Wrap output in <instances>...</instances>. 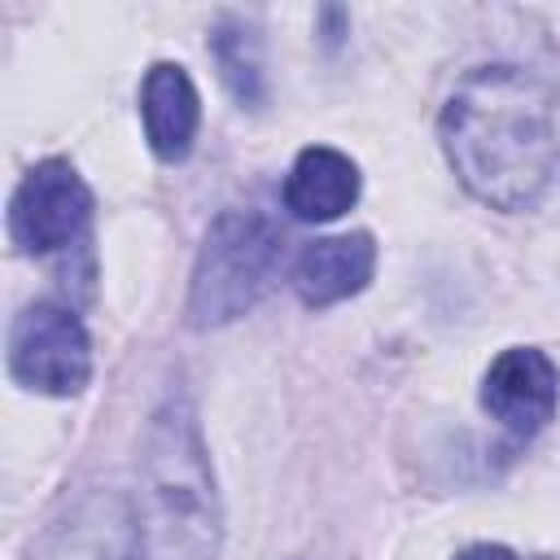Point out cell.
Masks as SVG:
<instances>
[{"mask_svg": "<svg viewBox=\"0 0 560 560\" xmlns=\"http://www.w3.org/2000/svg\"><path fill=\"white\" fill-rule=\"evenodd\" d=\"M214 57H219V70H223V83L232 88V96L254 105L262 96V70H258V52H254L249 31L245 26H223L214 35Z\"/></svg>", "mask_w": 560, "mask_h": 560, "instance_id": "obj_11", "label": "cell"}, {"mask_svg": "<svg viewBox=\"0 0 560 560\" xmlns=\"http://www.w3.org/2000/svg\"><path fill=\"white\" fill-rule=\"evenodd\" d=\"M9 372L35 394H79L92 376V341L79 315L57 302L26 306L9 328Z\"/></svg>", "mask_w": 560, "mask_h": 560, "instance_id": "obj_4", "label": "cell"}, {"mask_svg": "<svg viewBox=\"0 0 560 560\" xmlns=\"http://www.w3.org/2000/svg\"><path fill=\"white\" fill-rule=\"evenodd\" d=\"M354 197H359V166L328 144L302 149L284 179V206L293 210V219L306 223H328L346 214Z\"/></svg>", "mask_w": 560, "mask_h": 560, "instance_id": "obj_10", "label": "cell"}, {"mask_svg": "<svg viewBox=\"0 0 560 560\" xmlns=\"http://www.w3.org/2000/svg\"><path fill=\"white\" fill-rule=\"evenodd\" d=\"M376 267V245L368 232H346V236H324L302 249L293 267V289L306 306H332L350 293H359L372 280Z\"/></svg>", "mask_w": 560, "mask_h": 560, "instance_id": "obj_9", "label": "cell"}, {"mask_svg": "<svg viewBox=\"0 0 560 560\" xmlns=\"http://www.w3.org/2000/svg\"><path fill=\"white\" fill-rule=\"evenodd\" d=\"M280 271V232L258 210H223L197 254L188 319L197 328H219L245 315Z\"/></svg>", "mask_w": 560, "mask_h": 560, "instance_id": "obj_3", "label": "cell"}, {"mask_svg": "<svg viewBox=\"0 0 560 560\" xmlns=\"http://www.w3.org/2000/svg\"><path fill=\"white\" fill-rule=\"evenodd\" d=\"M92 214V192L70 162H39L22 175L9 201V236L26 254H52L70 245Z\"/></svg>", "mask_w": 560, "mask_h": 560, "instance_id": "obj_5", "label": "cell"}, {"mask_svg": "<svg viewBox=\"0 0 560 560\" xmlns=\"http://www.w3.org/2000/svg\"><path fill=\"white\" fill-rule=\"evenodd\" d=\"M455 560H516L508 547H499V542H477V547H468V551H459Z\"/></svg>", "mask_w": 560, "mask_h": 560, "instance_id": "obj_12", "label": "cell"}, {"mask_svg": "<svg viewBox=\"0 0 560 560\" xmlns=\"http://www.w3.org/2000/svg\"><path fill=\"white\" fill-rule=\"evenodd\" d=\"M459 184L494 206H534L560 162V96L525 66H481L459 79L438 118Z\"/></svg>", "mask_w": 560, "mask_h": 560, "instance_id": "obj_1", "label": "cell"}, {"mask_svg": "<svg viewBox=\"0 0 560 560\" xmlns=\"http://www.w3.org/2000/svg\"><path fill=\"white\" fill-rule=\"evenodd\" d=\"M556 398H560V381L556 368L542 350L534 346H512L503 350L486 381H481V407L508 429V433H538L551 416H556Z\"/></svg>", "mask_w": 560, "mask_h": 560, "instance_id": "obj_7", "label": "cell"}, {"mask_svg": "<svg viewBox=\"0 0 560 560\" xmlns=\"http://www.w3.org/2000/svg\"><path fill=\"white\" fill-rule=\"evenodd\" d=\"M35 560H144V525L122 490H83L48 525Z\"/></svg>", "mask_w": 560, "mask_h": 560, "instance_id": "obj_6", "label": "cell"}, {"mask_svg": "<svg viewBox=\"0 0 560 560\" xmlns=\"http://www.w3.org/2000/svg\"><path fill=\"white\" fill-rule=\"evenodd\" d=\"M144 494H149L158 542L171 560H214L219 556L223 525H219L214 472H210L197 411L184 394H171L149 424Z\"/></svg>", "mask_w": 560, "mask_h": 560, "instance_id": "obj_2", "label": "cell"}, {"mask_svg": "<svg viewBox=\"0 0 560 560\" xmlns=\"http://www.w3.org/2000/svg\"><path fill=\"white\" fill-rule=\"evenodd\" d=\"M140 114H144L149 149H153L162 162H179V158L192 149L197 122H201V96H197L188 70L175 66V61H158V66L144 74Z\"/></svg>", "mask_w": 560, "mask_h": 560, "instance_id": "obj_8", "label": "cell"}]
</instances>
